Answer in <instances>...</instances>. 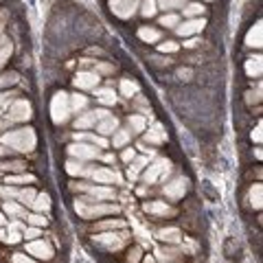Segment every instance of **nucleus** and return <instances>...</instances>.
I'll list each match as a JSON object with an SVG mask.
<instances>
[{
  "label": "nucleus",
  "instance_id": "f257e3e1",
  "mask_svg": "<svg viewBox=\"0 0 263 263\" xmlns=\"http://www.w3.org/2000/svg\"><path fill=\"white\" fill-rule=\"evenodd\" d=\"M4 143L13 149H20V152H29L35 145V136L31 130H20V132H11L9 136H4Z\"/></svg>",
  "mask_w": 263,
  "mask_h": 263
},
{
  "label": "nucleus",
  "instance_id": "f03ea898",
  "mask_svg": "<svg viewBox=\"0 0 263 263\" xmlns=\"http://www.w3.org/2000/svg\"><path fill=\"white\" fill-rule=\"evenodd\" d=\"M138 7H140V0H110V9L119 18H132Z\"/></svg>",
  "mask_w": 263,
  "mask_h": 263
},
{
  "label": "nucleus",
  "instance_id": "7ed1b4c3",
  "mask_svg": "<svg viewBox=\"0 0 263 263\" xmlns=\"http://www.w3.org/2000/svg\"><path fill=\"white\" fill-rule=\"evenodd\" d=\"M204 24H206L204 18H191V20H187V22H182V24L175 26V33L182 35V38H189V35L199 33V31L204 29Z\"/></svg>",
  "mask_w": 263,
  "mask_h": 263
},
{
  "label": "nucleus",
  "instance_id": "20e7f679",
  "mask_svg": "<svg viewBox=\"0 0 263 263\" xmlns=\"http://www.w3.org/2000/svg\"><path fill=\"white\" fill-rule=\"evenodd\" d=\"M66 114H68L66 94L60 92V94L55 97V101H53V119H55L57 123H62V121H66Z\"/></svg>",
  "mask_w": 263,
  "mask_h": 263
},
{
  "label": "nucleus",
  "instance_id": "39448f33",
  "mask_svg": "<svg viewBox=\"0 0 263 263\" xmlns=\"http://www.w3.org/2000/svg\"><path fill=\"white\" fill-rule=\"evenodd\" d=\"M99 81V77L94 72H79V77L75 79L77 88H94Z\"/></svg>",
  "mask_w": 263,
  "mask_h": 263
},
{
  "label": "nucleus",
  "instance_id": "423d86ee",
  "mask_svg": "<svg viewBox=\"0 0 263 263\" xmlns=\"http://www.w3.org/2000/svg\"><path fill=\"white\" fill-rule=\"evenodd\" d=\"M162 171H169V162H167V160H158L153 167H149V171L145 174V178H147V182H153V180H156Z\"/></svg>",
  "mask_w": 263,
  "mask_h": 263
},
{
  "label": "nucleus",
  "instance_id": "0eeeda50",
  "mask_svg": "<svg viewBox=\"0 0 263 263\" xmlns=\"http://www.w3.org/2000/svg\"><path fill=\"white\" fill-rule=\"evenodd\" d=\"M29 112H31L29 103H24V101H18L16 106H13V110H11V119H16V121L29 119Z\"/></svg>",
  "mask_w": 263,
  "mask_h": 263
},
{
  "label": "nucleus",
  "instance_id": "6e6552de",
  "mask_svg": "<svg viewBox=\"0 0 263 263\" xmlns=\"http://www.w3.org/2000/svg\"><path fill=\"white\" fill-rule=\"evenodd\" d=\"M77 211L81 213V215H86V217H92V215H103V213H112V211H116L114 206H92V208H84V206H79L77 204Z\"/></svg>",
  "mask_w": 263,
  "mask_h": 263
},
{
  "label": "nucleus",
  "instance_id": "1a4fd4ad",
  "mask_svg": "<svg viewBox=\"0 0 263 263\" xmlns=\"http://www.w3.org/2000/svg\"><path fill=\"white\" fill-rule=\"evenodd\" d=\"M70 152L75 153V156H79V158H94V156H99L97 149L88 147V145H72Z\"/></svg>",
  "mask_w": 263,
  "mask_h": 263
},
{
  "label": "nucleus",
  "instance_id": "9d476101",
  "mask_svg": "<svg viewBox=\"0 0 263 263\" xmlns=\"http://www.w3.org/2000/svg\"><path fill=\"white\" fill-rule=\"evenodd\" d=\"M246 44L248 46H257V48L261 46V22H257L250 29V33H248V38H246Z\"/></svg>",
  "mask_w": 263,
  "mask_h": 263
},
{
  "label": "nucleus",
  "instance_id": "9b49d317",
  "mask_svg": "<svg viewBox=\"0 0 263 263\" xmlns=\"http://www.w3.org/2000/svg\"><path fill=\"white\" fill-rule=\"evenodd\" d=\"M184 184H187V182H184L182 178H180V180H175V182L167 184L165 193H167V196H169V197H180V196H182V193H184Z\"/></svg>",
  "mask_w": 263,
  "mask_h": 263
},
{
  "label": "nucleus",
  "instance_id": "f8f14e48",
  "mask_svg": "<svg viewBox=\"0 0 263 263\" xmlns=\"http://www.w3.org/2000/svg\"><path fill=\"white\" fill-rule=\"evenodd\" d=\"M138 38L145 40V42H158V40H160V31L149 29V26H143V29L138 31Z\"/></svg>",
  "mask_w": 263,
  "mask_h": 263
},
{
  "label": "nucleus",
  "instance_id": "ddd939ff",
  "mask_svg": "<svg viewBox=\"0 0 263 263\" xmlns=\"http://www.w3.org/2000/svg\"><path fill=\"white\" fill-rule=\"evenodd\" d=\"M182 11H184L187 18H197V16L204 13V7H202V2H187L182 7Z\"/></svg>",
  "mask_w": 263,
  "mask_h": 263
},
{
  "label": "nucleus",
  "instance_id": "4468645a",
  "mask_svg": "<svg viewBox=\"0 0 263 263\" xmlns=\"http://www.w3.org/2000/svg\"><path fill=\"white\" fill-rule=\"evenodd\" d=\"M140 13H143L145 18H152V16H156V0H143V2H140Z\"/></svg>",
  "mask_w": 263,
  "mask_h": 263
},
{
  "label": "nucleus",
  "instance_id": "2eb2a0df",
  "mask_svg": "<svg viewBox=\"0 0 263 263\" xmlns=\"http://www.w3.org/2000/svg\"><path fill=\"white\" fill-rule=\"evenodd\" d=\"M116 125H119V121L112 119V116H106V119L99 123V132H101V134H110V132L116 130Z\"/></svg>",
  "mask_w": 263,
  "mask_h": 263
},
{
  "label": "nucleus",
  "instance_id": "dca6fc26",
  "mask_svg": "<svg viewBox=\"0 0 263 263\" xmlns=\"http://www.w3.org/2000/svg\"><path fill=\"white\" fill-rule=\"evenodd\" d=\"M187 4V0H156V7L160 9H182Z\"/></svg>",
  "mask_w": 263,
  "mask_h": 263
},
{
  "label": "nucleus",
  "instance_id": "f3484780",
  "mask_svg": "<svg viewBox=\"0 0 263 263\" xmlns=\"http://www.w3.org/2000/svg\"><path fill=\"white\" fill-rule=\"evenodd\" d=\"M145 211H149V213H160V215L174 213L169 206H167V204H160V202H149V204H145Z\"/></svg>",
  "mask_w": 263,
  "mask_h": 263
},
{
  "label": "nucleus",
  "instance_id": "a211bd4d",
  "mask_svg": "<svg viewBox=\"0 0 263 263\" xmlns=\"http://www.w3.org/2000/svg\"><path fill=\"white\" fill-rule=\"evenodd\" d=\"M160 24L162 26H174V29H175V26L180 24V18L175 16V13H165V16L160 18Z\"/></svg>",
  "mask_w": 263,
  "mask_h": 263
},
{
  "label": "nucleus",
  "instance_id": "6ab92c4d",
  "mask_svg": "<svg viewBox=\"0 0 263 263\" xmlns=\"http://www.w3.org/2000/svg\"><path fill=\"white\" fill-rule=\"evenodd\" d=\"M147 140H149V143H162V140H165V134H162V128H160V125H156V128L149 132V134H147Z\"/></svg>",
  "mask_w": 263,
  "mask_h": 263
},
{
  "label": "nucleus",
  "instance_id": "aec40b11",
  "mask_svg": "<svg viewBox=\"0 0 263 263\" xmlns=\"http://www.w3.org/2000/svg\"><path fill=\"white\" fill-rule=\"evenodd\" d=\"M97 99H99V101H103V103H114V101H116L114 92H112L110 88H106V90H99V92H97Z\"/></svg>",
  "mask_w": 263,
  "mask_h": 263
},
{
  "label": "nucleus",
  "instance_id": "412c9836",
  "mask_svg": "<svg viewBox=\"0 0 263 263\" xmlns=\"http://www.w3.org/2000/svg\"><path fill=\"white\" fill-rule=\"evenodd\" d=\"M246 70H248V75H259V72H261V57H255V60H248Z\"/></svg>",
  "mask_w": 263,
  "mask_h": 263
},
{
  "label": "nucleus",
  "instance_id": "4be33fe9",
  "mask_svg": "<svg viewBox=\"0 0 263 263\" xmlns=\"http://www.w3.org/2000/svg\"><path fill=\"white\" fill-rule=\"evenodd\" d=\"M94 178H97L99 182H110V180H114L116 175L112 174V171H108V169H101V171H97V174H94Z\"/></svg>",
  "mask_w": 263,
  "mask_h": 263
},
{
  "label": "nucleus",
  "instance_id": "5701e85b",
  "mask_svg": "<svg viewBox=\"0 0 263 263\" xmlns=\"http://www.w3.org/2000/svg\"><path fill=\"white\" fill-rule=\"evenodd\" d=\"M128 138H130V132L119 130V132L114 134V145H125V143H128Z\"/></svg>",
  "mask_w": 263,
  "mask_h": 263
},
{
  "label": "nucleus",
  "instance_id": "b1692460",
  "mask_svg": "<svg viewBox=\"0 0 263 263\" xmlns=\"http://www.w3.org/2000/svg\"><path fill=\"white\" fill-rule=\"evenodd\" d=\"M33 206L38 208V211H44V208L48 206V196H38L35 202H33Z\"/></svg>",
  "mask_w": 263,
  "mask_h": 263
},
{
  "label": "nucleus",
  "instance_id": "393cba45",
  "mask_svg": "<svg viewBox=\"0 0 263 263\" xmlns=\"http://www.w3.org/2000/svg\"><path fill=\"white\" fill-rule=\"evenodd\" d=\"M130 125H132V128H134L136 132H140V130L145 128V121L140 119V116H130Z\"/></svg>",
  "mask_w": 263,
  "mask_h": 263
},
{
  "label": "nucleus",
  "instance_id": "a878e982",
  "mask_svg": "<svg viewBox=\"0 0 263 263\" xmlns=\"http://www.w3.org/2000/svg\"><path fill=\"white\" fill-rule=\"evenodd\" d=\"M252 204H255L257 208L261 206V187L259 184H255V189H252Z\"/></svg>",
  "mask_w": 263,
  "mask_h": 263
},
{
  "label": "nucleus",
  "instance_id": "bb28decb",
  "mask_svg": "<svg viewBox=\"0 0 263 263\" xmlns=\"http://www.w3.org/2000/svg\"><path fill=\"white\" fill-rule=\"evenodd\" d=\"M68 171L70 174H88V169H84V165H77V162H68Z\"/></svg>",
  "mask_w": 263,
  "mask_h": 263
},
{
  "label": "nucleus",
  "instance_id": "cd10ccee",
  "mask_svg": "<svg viewBox=\"0 0 263 263\" xmlns=\"http://www.w3.org/2000/svg\"><path fill=\"white\" fill-rule=\"evenodd\" d=\"M2 169H11V171H20V169H24V162H4L2 165Z\"/></svg>",
  "mask_w": 263,
  "mask_h": 263
},
{
  "label": "nucleus",
  "instance_id": "c85d7f7f",
  "mask_svg": "<svg viewBox=\"0 0 263 263\" xmlns=\"http://www.w3.org/2000/svg\"><path fill=\"white\" fill-rule=\"evenodd\" d=\"M160 51L162 53H174V51H178V44L175 42H165V44H160Z\"/></svg>",
  "mask_w": 263,
  "mask_h": 263
},
{
  "label": "nucleus",
  "instance_id": "c756f323",
  "mask_svg": "<svg viewBox=\"0 0 263 263\" xmlns=\"http://www.w3.org/2000/svg\"><path fill=\"white\" fill-rule=\"evenodd\" d=\"M121 88H123V92L128 94V97H132V94L136 92V86L130 84V81H123V84H121Z\"/></svg>",
  "mask_w": 263,
  "mask_h": 263
},
{
  "label": "nucleus",
  "instance_id": "7c9ffc66",
  "mask_svg": "<svg viewBox=\"0 0 263 263\" xmlns=\"http://www.w3.org/2000/svg\"><path fill=\"white\" fill-rule=\"evenodd\" d=\"M9 182L16 184V182H33V175H18V178H9Z\"/></svg>",
  "mask_w": 263,
  "mask_h": 263
},
{
  "label": "nucleus",
  "instance_id": "2f4dec72",
  "mask_svg": "<svg viewBox=\"0 0 263 263\" xmlns=\"http://www.w3.org/2000/svg\"><path fill=\"white\" fill-rule=\"evenodd\" d=\"M9 55H11V44H7V46H2V48H0V64H2V62L7 60Z\"/></svg>",
  "mask_w": 263,
  "mask_h": 263
},
{
  "label": "nucleus",
  "instance_id": "473e14b6",
  "mask_svg": "<svg viewBox=\"0 0 263 263\" xmlns=\"http://www.w3.org/2000/svg\"><path fill=\"white\" fill-rule=\"evenodd\" d=\"M72 106H75L77 110L86 108V97H81V94H75V101H72Z\"/></svg>",
  "mask_w": 263,
  "mask_h": 263
},
{
  "label": "nucleus",
  "instance_id": "72a5a7b5",
  "mask_svg": "<svg viewBox=\"0 0 263 263\" xmlns=\"http://www.w3.org/2000/svg\"><path fill=\"white\" fill-rule=\"evenodd\" d=\"M123 160H134V149H125V152H123Z\"/></svg>",
  "mask_w": 263,
  "mask_h": 263
},
{
  "label": "nucleus",
  "instance_id": "f704fd0d",
  "mask_svg": "<svg viewBox=\"0 0 263 263\" xmlns=\"http://www.w3.org/2000/svg\"><path fill=\"white\" fill-rule=\"evenodd\" d=\"M130 261H138V248H134V250H130Z\"/></svg>",
  "mask_w": 263,
  "mask_h": 263
},
{
  "label": "nucleus",
  "instance_id": "c9c22d12",
  "mask_svg": "<svg viewBox=\"0 0 263 263\" xmlns=\"http://www.w3.org/2000/svg\"><path fill=\"white\" fill-rule=\"evenodd\" d=\"M31 221H33V224H46V219H44V217H38V215H33V217H29Z\"/></svg>",
  "mask_w": 263,
  "mask_h": 263
},
{
  "label": "nucleus",
  "instance_id": "e433bc0d",
  "mask_svg": "<svg viewBox=\"0 0 263 263\" xmlns=\"http://www.w3.org/2000/svg\"><path fill=\"white\" fill-rule=\"evenodd\" d=\"M97 70H101V72H110L112 68L108 66V64H97Z\"/></svg>",
  "mask_w": 263,
  "mask_h": 263
},
{
  "label": "nucleus",
  "instance_id": "4c0bfd02",
  "mask_svg": "<svg viewBox=\"0 0 263 263\" xmlns=\"http://www.w3.org/2000/svg\"><path fill=\"white\" fill-rule=\"evenodd\" d=\"M11 97H13V94H0V106H4V103H7Z\"/></svg>",
  "mask_w": 263,
  "mask_h": 263
},
{
  "label": "nucleus",
  "instance_id": "58836bf2",
  "mask_svg": "<svg viewBox=\"0 0 263 263\" xmlns=\"http://www.w3.org/2000/svg\"><path fill=\"white\" fill-rule=\"evenodd\" d=\"M184 46H187V48H196V46H197V40H189Z\"/></svg>",
  "mask_w": 263,
  "mask_h": 263
},
{
  "label": "nucleus",
  "instance_id": "ea45409f",
  "mask_svg": "<svg viewBox=\"0 0 263 263\" xmlns=\"http://www.w3.org/2000/svg\"><path fill=\"white\" fill-rule=\"evenodd\" d=\"M259 132H261V128H257V132H252V138H255V140H259V138H261Z\"/></svg>",
  "mask_w": 263,
  "mask_h": 263
},
{
  "label": "nucleus",
  "instance_id": "a19ab883",
  "mask_svg": "<svg viewBox=\"0 0 263 263\" xmlns=\"http://www.w3.org/2000/svg\"><path fill=\"white\" fill-rule=\"evenodd\" d=\"M180 77H187V79H189V77H191V70H184V68H182V70H180Z\"/></svg>",
  "mask_w": 263,
  "mask_h": 263
},
{
  "label": "nucleus",
  "instance_id": "79ce46f5",
  "mask_svg": "<svg viewBox=\"0 0 263 263\" xmlns=\"http://www.w3.org/2000/svg\"><path fill=\"white\" fill-rule=\"evenodd\" d=\"M4 128V123H2V121H0V130H2Z\"/></svg>",
  "mask_w": 263,
  "mask_h": 263
},
{
  "label": "nucleus",
  "instance_id": "37998d69",
  "mask_svg": "<svg viewBox=\"0 0 263 263\" xmlns=\"http://www.w3.org/2000/svg\"><path fill=\"white\" fill-rule=\"evenodd\" d=\"M0 31H2V20H0Z\"/></svg>",
  "mask_w": 263,
  "mask_h": 263
}]
</instances>
